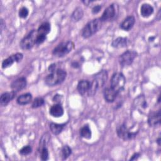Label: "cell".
<instances>
[{
    "label": "cell",
    "instance_id": "d4e9b609",
    "mask_svg": "<svg viewBox=\"0 0 161 161\" xmlns=\"http://www.w3.org/2000/svg\"><path fill=\"white\" fill-rule=\"evenodd\" d=\"M83 14L84 13L82 8L78 7L73 11L71 15V18L74 21H78L82 18Z\"/></svg>",
    "mask_w": 161,
    "mask_h": 161
},
{
    "label": "cell",
    "instance_id": "3957f363",
    "mask_svg": "<svg viewBox=\"0 0 161 161\" xmlns=\"http://www.w3.org/2000/svg\"><path fill=\"white\" fill-rule=\"evenodd\" d=\"M74 43L72 41H67L59 43L52 52L53 55L57 57H62L67 55L74 48Z\"/></svg>",
    "mask_w": 161,
    "mask_h": 161
},
{
    "label": "cell",
    "instance_id": "44dd1931",
    "mask_svg": "<svg viewBox=\"0 0 161 161\" xmlns=\"http://www.w3.org/2000/svg\"><path fill=\"white\" fill-rule=\"evenodd\" d=\"M135 106L138 109H145L147 108V103L145 98V96L142 95L137 97L134 101Z\"/></svg>",
    "mask_w": 161,
    "mask_h": 161
},
{
    "label": "cell",
    "instance_id": "7a4b0ae2",
    "mask_svg": "<svg viewBox=\"0 0 161 161\" xmlns=\"http://www.w3.org/2000/svg\"><path fill=\"white\" fill-rule=\"evenodd\" d=\"M102 26V21L100 18H96L89 21L82 30V36L88 38L97 33Z\"/></svg>",
    "mask_w": 161,
    "mask_h": 161
},
{
    "label": "cell",
    "instance_id": "e0dca14e",
    "mask_svg": "<svg viewBox=\"0 0 161 161\" xmlns=\"http://www.w3.org/2000/svg\"><path fill=\"white\" fill-rule=\"evenodd\" d=\"M49 113L53 117H61L64 114V109L60 104H55L50 108Z\"/></svg>",
    "mask_w": 161,
    "mask_h": 161
},
{
    "label": "cell",
    "instance_id": "8fae6325",
    "mask_svg": "<svg viewBox=\"0 0 161 161\" xmlns=\"http://www.w3.org/2000/svg\"><path fill=\"white\" fill-rule=\"evenodd\" d=\"M119 92L113 88H112L111 86L106 87L103 92L104 99L108 103L114 102Z\"/></svg>",
    "mask_w": 161,
    "mask_h": 161
},
{
    "label": "cell",
    "instance_id": "4dcf8cb0",
    "mask_svg": "<svg viewBox=\"0 0 161 161\" xmlns=\"http://www.w3.org/2000/svg\"><path fill=\"white\" fill-rule=\"evenodd\" d=\"M46 38H47L46 35L37 33V35L36 37V40H35V44L40 45L41 43H43L45 42V40H46Z\"/></svg>",
    "mask_w": 161,
    "mask_h": 161
},
{
    "label": "cell",
    "instance_id": "ac0fdd59",
    "mask_svg": "<svg viewBox=\"0 0 161 161\" xmlns=\"http://www.w3.org/2000/svg\"><path fill=\"white\" fill-rule=\"evenodd\" d=\"M153 13V8L149 4L144 3L140 8V14L143 18L149 17Z\"/></svg>",
    "mask_w": 161,
    "mask_h": 161
},
{
    "label": "cell",
    "instance_id": "1f68e13d",
    "mask_svg": "<svg viewBox=\"0 0 161 161\" xmlns=\"http://www.w3.org/2000/svg\"><path fill=\"white\" fill-rule=\"evenodd\" d=\"M62 100V96L59 94H56L53 97V101L55 102L56 104H60V102Z\"/></svg>",
    "mask_w": 161,
    "mask_h": 161
},
{
    "label": "cell",
    "instance_id": "6da1fadb",
    "mask_svg": "<svg viewBox=\"0 0 161 161\" xmlns=\"http://www.w3.org/2000/svg\"><path fill=\"white\" fill-rule=\"evenodd\" d=\"M67 76V72L62 69H57L45 79V84L48 86H55L61 84Z\"/></svg>",
    "mask_w": 161,
    "mask_h": 161
},
{
    "label": "cell",
    "instance_id": "9c48e42d",
    "mask_svg": "<svg viewBox=\"0 0 161 161\" xmlns=\"http://www.w3.org/2000/svg\"><path fill=\"white\" fill-rule=\"evenodd\" d=\"M23 55L21 53H16L4 59L2 62V68L6 69L11 66L14 62H19L23 59Z\"/></svg>",
    "mask_w": 161,
    "mask_h": 161
},
{
    "label": "cell",
    "instance_id": "ffe728a7",
    "mask_svg": "<svg viewBox=\"0 0 161 161\" xmlns=\"http://www.w3.org/2000/svg\"><path fill=\"white\" fill-rule=\"evenodd\" d=\"M128 40L126 38L118 37L112 42V46L115 48H123L126 47Z\"/></svg>",
    "mask_w": 161,
    "mask_h": 161
},
{
    "label": "cell",
    "instance_id": "484cf974",
    "mask_svg": "<svg viewBox=\"0 0 161 161\" xmlns=\"http://www.w3.org/2000/svg\"><path fill=\"white\" fill-rule=\"evenodd\" d=\"M72 153V149L68 145H64L61 149V157L63 160L67 159Z\"/></svg>",
    "mask_w": 161,
    "mask_h": 161
},
{
    "label": "cell",
    "instance_id": "ba28073f",
    "mask_svg": "<svg viewBox=\"0 0 161 161\" xmlns=\"http://www.w3.org/2000/svg\"><path fill=\"white\" fill-rule=\"evenodd\" d=\"M137 56V53L133 50H127L123 53L119 57V62L121 67L130 65L135 57Z\"/></svg>",
    "mask_w": 161,
    "mask_h": 161
},
{
    "label": "cell",
    "instance_id": "836d02e7",
    "mask_svg": "<svg viewBox=\"0 0 161 161\" xmlns=\"http://www.w3.org/2000/svg\"><path fill=\"white\" fill-rule=\"evenodd\" d=\"M140 153H135L130 158V160H136L139 157H140Z\"/></svg>",
    "mask_w": 161,
    "mask_h": 161
},
{
    "label": "cell",
    "instance_id": "d6a6232c",
    "mask_svg": "<svg viewBox=\"0 0 161 161\" xmlns=\"http://www.w3.org/2000/svg\"><path fill=\"white\" fill-rule=\"evenodd\" d=\"M101 8H102V6H101V5H99V4H97V5H96V6H94L93 7L92 9V13L93 14H97V13H98L100 11V10L101 9Z\"/></svg>",
    "mask_w": 161,
    "mask_h": 161
},
{
    "label": "cell",
    "instance_id": "d6986e66",
    "mask_svg": "<svg viewBox=\"0 0 161 161\" xmlns=\"http://www.w3.org/2000/svg\"><path fill=\"white\" fill-rule=\"evenodd\" d=\"M32 100V95L30 93H25L20 95L17 98V103L19 105L28 104Z\"/></svg>",
    "mask_w": 161,
    "mask_h": 161
},
{
    "label": "cell",
    "instance_id": "4fadbf2b",
    "mask_svg": "<svg viewBox=\"0 0 161 161\" xmlns=\"http://www.w3.org/2000/svg\"><path fill=\"white\" fill-rule=\"evenodd\" d=\"M135 23V19L133 16L126 17L120 24V28L125 31L130 30Z\"/></svg>",
    "mask_w": 161,
    "mask_h": 161
},
{
    "label": "cell",
    "instance_id": "7c38bea8",
    "mask_svg": "<svg viewBox=\"0 0 161 161\" xmlns=\"http://www.w3.org/2000/svg\"><path fill=\"white\" fill-rule=\"evenodd\" d=\"M26 86V79L25 77H20L14 80L11 84V87L14 92H18L23 89Z\"/></svg>",
    "mask_w": 161,
    "mask_h": 161
},
{
    "label": "cell",
    "instance_id": "5b68a950",
    "mask_svg": "<svg viewBox=\"0 0 161 161\" xmlns=\"http://www.w3.org/2000/svg\"><path fill=\"white\" fill-rule=\"evenodd\" d=\"M37 35V31L35 30H31L28 35L25 36L20 42V47L23 50H30L35 44L36 37Z\"/></svg>",
    "mask_w": 161,
    "mask_h": 161
},
{
    "label": "cell",
    "instance_id": "83f0119b",
    "mask_svg": "<svg viewBox=\"0 0 161 161\" xmlns=\"http://www.w3.org/2000/svg\"><path fill=\"white\" fill-rule=\"evenodd\" d=\"M40 153H41V159L42 160H47L48 158V150L47 148V147H41L40 150Z\"/></svg>",
    "mask_w": 161,
    "mask_h": 161
},
{
    "label": "cell",
    "instance_id": "2e32d148",
    "mask_svg": "<svg viewBox=\"0 0 161 161\" xmlns=\"http://www.w3.org/2000/svg\"><path fill=\"white\" fill-rule=\"evenodd\" d=\"M91 86V82L87 80H80L77 86L78 92L81 95H84L86 92H88Z\"/></svg>",
    "mask_w": 161,
    "mask_h": 161
},
{
    "label": "cell",
    "instance_id": "e575fe53",
    "mask_svg": "<svg viewBox=\"0 0 161 161\" xmlns=\"http://www.w3.org/2000/svg\"><path fill=\"white\" fill-rule=\"evenodd\" d=\"M71 66H72V67H74V68H75V69L79 68V67H80L79 64L77 62H72Z\"/></svg>",
    "mask_w": 161,
    "mask_h": 161
},
{
    "label": "cell",
    "instance_id": "603a6c76",
    "mask_svg": "<svg viewBox=\"0 0 161 161\" xmlns=\"http://www.w3.org/2000/svg\"><path fill=\"white\" fill-rule=\"evenodd\" d=\"M80 135L81 136V137L86 139H90L91 138L92 133L88 125H84L80 129Z\"/></svg>",
    "mask_w": 161,
    "mask_h": 161
},
{
    "label": "cell",
    "instance_id": "4316f807",
    "mask_svg": "<svg viewBox=\"0 0 161 161\" xmlns=\"http://www.w3.org/2000/svg\"><path fill=\"white\" fill-rule=\"evenodd\" d=\"M45 103V100L42 97H36L33 101L31 107L33 108H37L43 106Z\"/></svg>",
    "mask_w": 161,
    "mask_h": 161
},
{
    "label": "cell",
    "instance_id": "cb8c5ba5",
    "mask_svg": "<svg viewBox=\"0 0 161 161\" xmlns=\"http://www.w3.org/2000/svg\"><path fill=\"white\" fill-rule=\"evenodd\" d=\"M50 29L51 27L50 23L48 22H45L38 27L37 30V33L47 35L50 31Z\"/></svg>",
    "mask_w": 161,
    "mask_h": 161
},
{
    "label": "cell",
    "instance_id": "5bb4252c",
    "mask_svg": "<svg viewBox=\"0 0 161 161\" xmlns=\"http://www.w3.org/2000/svg\"><path fill=\"white\" fill-rule=\"evenodd\" d=\"M16 95V92L12 91L11 92H6L1 94L0 97V104L2 106H6L11 100H13Z\"/></svg>",
    "mask_w": 161,
    "mask_h": 161
},
{
    "label": "cell",
    "instance_id": "f1b7e54d",
    "mask_svg": "<svg viewBox=\"0 0 161 161\" xmlns=\"http://www.w3.org/2000/svg\"><path fill=\"white\" fill-rule=\"evenodd\" d=\"M32 151V148L31 146L30 145H26V146H25L23 147H22L19 152L21 155H27L28 154H30Z\"/></svg>",
    "mask_w": 161,
    "mask_h": 161
},
{
    "label": "cell",
    "instance_id": "f546056e",
    "mask_svg": "<svg viewBox=\"0 0 161 161\" xmlns=\"http://www.w3.org/2000/svg\"><path fill=\"white\" fill-rule=\"evenodd\" d=\"M29 14L28 9L26 7H22L19 11V16L21 18H26Z\"/></svg>",
    "mask_w": 161,
    "mask_h": 161
},
{
    "label": "cell",
    "instance_id": "30bf717a",
    "mask_svg": "<svg viewBox=\"0 0 161 161\" xmlns=\"http://www.w3.org/2000/svg\"><path fill=\"white\" fill-rule=\"evenodd\" d=\"M161 114L160 111H152L150 112L148 116L147 122L150 126H155L160 123L161 121Z\"/></svg>",
    "mask_w": 161,
    "mask_h": 161
},
{
    "label": "cell",
    "instance_id": "8992f818",
    "mask_svg": "<svg viewBox=\"0 0 161 161\" xmlns=\"http://www.w3.org/2000/svg\"><path fill=\"white\" fill-rule=\"evenodd\" d=\"M116 133L118 137L123 140H132L136 136L137 134V132L136 133L130 131L125 124H121L117 126Z\"/></svg>",
    "mask_w": 161,
    "mask_h": 161
},
{
    "label": "cell",
    "instance_id": "d590c367",
    "mask_svg": "<svg viewBox=\"0 0 161 161\" xmlns=\"http://www.w3.org/2000/svg\"><path fill=\"white\" fill-rule=\"evenodd\" d=\"M160 140H161L160 137H158V139L157 140V143H158V145H160Z\"/></svg>",
    "mask_w": 161,
    "mask_h": 161
},
{
    "label": "cell",
    "instance_id": "52a82bcc",
    "mask_svg": "<svg viewBox=\"0 0 161 161\" xmlns=\"http://www.w3.org/2000/svg\"><path fill=\"white\" fill-rule=\"evenodd\" d=\"M118 13V6L116 4H111L104 11L100 19L102 22L113 19Z\"/></svg>",
    "mask_w": 161,
    "mask_h": 161
},
{
    "label": "cell",
    "instance_id": "7402d4cb",
    "mask_svg": "<svg viewBox=\"0 0 161 161\" xmlns=\"http://www.w3.org/2000/svg\"><path fill=\"white\" fill-rule=\"evenodd\" d=\"M65 124H58L55 123H51L50 124V129L52 133L55 135L60 134L65 127Z\"/></svg>",
    "mask_w": 161,
    "mask_h": 161
},
{
    "label": "cell",
    "instance_id": "277c9868",
    "mask_svg": "<svg viewBox=\"0 0 161 161\" xmlns=\"http://www.w3.org/2000/svg\"><path fill=\"white\" fill-rule=\"evenodd\" d=\"M126 79L124 75L120 72L114 73L111 79V87L117 91L119 93L124 89Z\"/></svg>",
    "mask_w": 161,
    "mask_h": 161
},
{
    "label": "cell",
    "instance_id": "9a60e30c",
    "mask_svg": "<svg viewBox=\"0 0 161 161\" xmlns=\"http://www.w3.org/2000/svg\"><path fill=\"white\" fill-rule=\"evenodd\" d=\"M108 79V73L105 70H101L94 75V80L97 84L99 87L104 86Z\"/></svg>",
    "mask_w": 161,
    "mask_h": 161
},
{
    "label": "cell",
    "instance_id": "8d00e7d4",
    "mask_svg": "<svg viewBox=\"0 0 161 161\" xmlns=\"http://www.w3.org/2000/svg\"><path fill=\"white\" fill-rule=\"evenodd\" d=\"M160 96H158V103H160Z\"/></svg>",
    "mask_w": 161,
    "mask_h": 161
}]
</instances>
